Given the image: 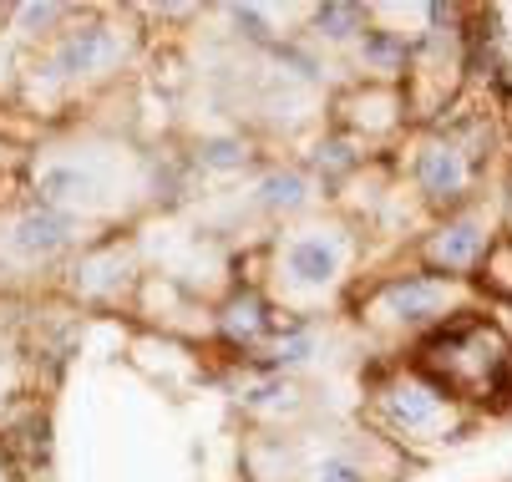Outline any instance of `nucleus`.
Segmentation results:
<instances>
[{
	"label": "nucleus",
	"instance_id": "obj_4",
	"mask_svg": "<svg viewBox=\"0 0 512 482\" xmlns=\"http://www.w3.org/2000/svg\"><path fill=\"white\" fill-rule=\"evenodd\" d=\"M284 264H289V274H295L300 285H330L335 269H340V244L335 239H320V234L295 239V244H289V254H284Z\"/></svg>",
	"mask_w": 512,
	"mask_h": 482
},
{
	"label": "nucleus",
	"instance_id": "obj_16",
	"mask_svg": "<svg viewBox=\"0 0 512 482\" xmlns=\"http://www.w3.org/2000/svg\"><path fill=\"white\" fill-rule=\"evenodd\" d=\"M56 16V6H26V21L36 26V21H51Z\"/></svg>",
	"mask_w": 512,
	"mask_h": 482
},
{
	"label": "nucleus",
	"instance_id": "obj_1",
	"mask_svg": "<svg viewBox=\"0 0 512 482\" xmlns=\"http://www.w3.org/2000/svg\"><path fill=\"white\" fill-rule=\"evenodd\" d=\"M426 366H442L447 381H462V371H472V386H497V376L507 371V346L497 330L462 320L452 335L426 346Z\"/></svg>",
	"mask_w": 512,
	"mask_h": 482
},
{
	"label": "nucleus",
	"instance_id": "obj_8",
	"mask_svg": "<svg viewBox=\"0 0 512 482\" xmlns=\"http://www.w3.org/2000/svg\"><path fill=\"white\" fill-rule=\"evenodd\" d=\"M41 198H46V209L87 203L92 198V173H82L77 163H51V168H41Z\"/></svg>",
	"mask_w": 512,
	"mask_h": 482
},
{
	"label": "nucleus",
	"instance_id": "obj_3",
	"mask_svg": "<svg viewBox=\"0 0 512 482\" xmlns=\"http://www.w3.org/2000/svg\"><path fill=\"white\" fill-rule=\"evenodd\" d=\"M416 178H421V188L431 198H457L467 188V158L457 148H447V143H431L421 153V163H416Z\"/></svg>",
	"mask_w": 512,
	"mask_h": 482
},
{
	"label": "nucleus",
	"instance_id": "obj_7",
	"mask_svg": "<svg viewBox=\"0 0 512 482\" xmlns=\"http://www.w3.org/2000/svg\"><path fill=\"white\" fill-rule=\"evenodd\" d=\"M477 254H482V229L472 219L447 224L442 234L431 239V264H442V269H467Z\"/></svg>",
	"mask_w": 512,
	"mask_h": 482
},
{
	"label": "nucleus",
	"instance_id": "obj_15",
	"mask_svg": "<svg viewBox=\"0 0 512 482\" xmlns=\"http://www.w3.org/2000/svg\"><path fill=\"white\" fill-rule=\"evenodd\" d=\"M310 356V335H289L284 346H279V361L284 366H295V361H305Z\"/></svg>",
	"mask_w": 512,
	"mask_h": 482
},
{
	"label": "nucleus",
	"instance_id": "obj_14",
	"mask_svg": "<svg viewBox=\"0 0 512 482\" xmlns=\"http://www.w3.org/2000/svg\"><path fill=\"white\" fill-rule=\"evenodd\" d=\"M315 482H360V472H355V462L330 457V462H320V467H315Z\"/></svg>",
	"mask_w": 512,
	"mask_h": 482
},
{
	"label": "nucleus",
	"instance_id": "obj_9",
	"mask_svg": "<svg viewBox=\"0 0 512 482\" xmlns=\"http://www.w3.org/2000/svg\"><path fill=\"white\" fill-rule=\"evenodd\" d=\"M386 305L401 315V320H431L436 310L447 305V290L436 280H406V285H391Z\"/></svg>",
	"mask_w": 512,
	"mask_h": 482
},
{
	"label": "nucleus",
	"instance_id": "obj_10",
	"mask_svg": "<svg viewBox=\"0 0 512 482\" xmlns=\"http://www.w3.org/2000/svg\"><path fill=\"white\" fill-rule=\"evenodd\" d=\"M224 330H229L234 340H254V335L264 330V305H259V295H239V300L224 310Z\"/></svg>",
	"mask_w": 512,
	"mask_h": 482
},
{
	"label": "nucleus",
	"instance_id": "obj_2",
	"mask_svg": "<svg viewBox=\"0 0 512 482\" xmlns=\"http://www.w3.org/2000/svg\"><path fill=\"white\" fill-rule=\"evenodd\" d=\"M117 56V41L107 26H87V31H71L56 56H51V72L56 77H82V72H97V66H107Z\"/></svg>",
	"mask_w": 512,
	"mask_h": 482
},
{
	"label": "nucleus",
	"instance_id": "obj_13",
	"mask_svg": "<svg viewBox=\"0 0 512 482\" xmlns=\"http://www.w3.org/2000/svg\"><path fill=\"white\" fill-rule=\"evenodd\" d=\"M203 163H213V168H239V163H244V148H239V143H208V148H203Z\"/></svg>",
	"mask_w": 512,
	"mask_h": 482
},
{
	"label": "nucleus",
	"instance_id": "obj_11",
	"mask_svg": "<svg viewBox=\"0 0 512 482\" xmlns=\"http://www.w3.org/2000/svg\"><path fill=\"white\" fill-rule=\"evenodd\" d=\"M264 203H269V209H300V203H305V178L300 173L264 178Z\"/></svg>",
	"mask_w": 512,
	"mask_h": 482
},
{
	"label": "nucleus",
	"instance_id": "obj_6",
	"mask_svg": "<svg viewBox=\"0 0 512 482\" xmlns=\"http://www.w3.org/2000/svg\"><path fill=\"white\" fill-rule=\"evenodd\" d=\"M386 406H391V417L401 427H431L436 417H442V401H436V391L421 386V381H396L386 391Z\"/></svg>",
	"mask_w": 512,
	"mask_h": 482
},
{
	"label": "nucleus",
	"instance_id": "obj_5",
	"mask_svg": "<svg viewBox=\"0 0 512 482\" xmlns=\"http://www.w3.org/2000/svg\"><path fill=\"white\" fill-rule=\"evenodd\" d=\"M66 239H71V214H61V209H31V214L16 224V249H21L26 259L56 254Z\"/></svg>",
	"mask_w": 512,
	"mask_h": 482
},
{
	"label": "nucleus",
	"instance_id": "obj_12",
	"mask_svg": "<svg viewBox=\"0 0 512 482\" xmlns=\"http://www.w3.org/2000/svg\"><path fill=\"white\" fill-rule=\"evenodd\" d=\"M360 21V11L355 6H325L320 11V26L330 31V36H350V26Z\"/></svg>",
	"mask_w": 512,
	"mask_h": 482
}]
</instances>
